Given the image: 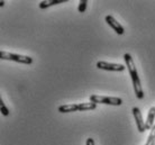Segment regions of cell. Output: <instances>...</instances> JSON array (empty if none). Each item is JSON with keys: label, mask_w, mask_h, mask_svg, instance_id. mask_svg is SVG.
I'll return each instance as SVG.
<instances>
[{"label": "cell", "mask_w": 155, "mask_h": 145, "mask_svg": "<svg viewBox=\"0 0 155 145\" xmlns=\"http://www.w3.org/2000/svg\"><path fill=\"white\" fill-rule=\"evenodd\" d=\"M154 142H155V125L152 127L151 133H150V135H148L147 141H146L145 145H153L154 144Z\"/></svg>", "instance_id": "obj_11"}, {"label": "cell", "mask_w": 155, "mask_h": 145, "mask_svg": "<svg viewBox=\"0 0 155 145\" xmlns=\"http://www.w3.org/2000/svg\"><path fill=\"white\" fill-rule=\"evenodd\" d=\"M97 68L98 69H101V70L116 71V72H121V71H124L126 69V67L123 65V64L108 63V62H105V61H99V62H97Z\"/></svg>", "instance_id": "obj_4"}, {"label": "cell", "mask_w": 155, "mask_h": 145, "mask_svg": "<svg viewBox=\"0 0 155 145\" xmlns=\"http://www.w3.org/2000/svg\"><path fill=\"white\" fill-rule=\"evenodd\" d=\"M133 111V115H134V118H135L136 120V126H137V130L140 133H144L145 130H146V127H145V122H144L143 119V115L140 113V108H137V107H134L132 109Z\"/></svg>", "instance_id": "obj_5"}, {"label": "cell", "mask_w": 155, "mask_h": 145, "mask_svg": "<svg viewBox=\"0 0 155 145\" xmlns=\"http://www.w3.org/2000/svg\"><path fill=\"white\" fill-rule=\"evenodd\" d=\"M90 102L93 104H104V105H110V106H120L123 104V100L117 97H107V96H97L92 94L89 98Z\"/></svg>", "instance_id": "obj_2"}, {"label": "cell", "mask_w": 155, "mask_h": 145, "mask_svg": "<svg viewBox=\"0 0 155 145\" xmlns=\"http://www.w3.org/2000/svg\"><path fill=\"white\" fill-rule=\"evenodd\" d=\"M96 108H97V104H93V102H81V104H79V111L94 110Z\"/></svg>", "instance_id": "obj_10"}, {"label": "cell", "mask_w": 155, "mask_h": 145, "mask_svg": "<svg viewBox=\"0 0 155 145\" xmlns=\"http://www.w3.org/2000/svg\"><path fill=\"white\" fill-rule=\"evenodd\" d=\"M124 60H125V62H126V67H127L128 71H129L130 78H132L133 87H134V91H135L136 97L138 99H143L144 91H143V88H142V84H140L138 72H137V69H136V67H135V62H134V60H133L132 55L126 53V54L124 55Z\"/></svg>", "instance_id": "obj_1"}, {"label": "cell", "mask_w": 155, "mask_h": 145, "mask_svg": "<svg viewBox=\"0 0 155 145\" xmlns=\"http://www.w3.org/2000/svg\"><path fill=\"white\" fill-rule=\"evenodd\" d=\"M66 1H68V0H48V1H42V2L38 5V7L41 8V9H46V8L51 7V6L63 4V2H66Z\"/></svg>", "instance_id": "obj_9"}, {"label": "cell", "mask_w": 155, "mask_h": 145, "mask_svg": "<svg viewBox=\"0 0 155 145\" xmlns=\"http://www.w3.org/2000/svg\"><path fill=\"white\" fill-rule=\"evenodd\" d=\"M58 110L62 114L66 113H74V111H79V104H69V105H62L58 108Z\"/></svg>", "instance_id": "obj_7"}, {"label": "cell", "mask_w": 155, "mask_h": 145, "mask_svg": "<svg viewBox=\"0 0 155 145\" xmlns=\"http://www.w3.org/2000/svg\"><path fill=\"white\" fill-rule=\"evenodd\" d=\"M87 6H88V0H80L79 1V7H78V10L79 12H84L85 9H87Z\"/></svg>", "instance_id": "obj_12"}, {"label": "cell", "mask_w": 155, "mask_h": 145, "mask_svg": "<svg viewBox=\"0 0 155 145\" xmlns=\"http://www.w3.org/2000/svg\"><path fill=\"white\" fill-rule=\"evenodd\" d=\"M153 145H155V142H154V144H153Z\"/></svg>", "instance_id": "obj_16"}, {"label": "cell", "mask_w": 155, "mask_h": 145, "mask_svg": "<svg viewBox=\"0 0 155 145\" xmlns=\"http://www.w3.org/2000/svg\"><path fill=\"white\" fill-rule=\"evenodd\" d=\"M154 120H155V107H151V108H150V110H148L147 119H146V122H145V127H146V130H152V127L155 125Z\"/></svg>", "instance_id": "obj_8"}, {"label": "cell", "mask_w": 155, "mask_h": 145, "mask_svg": "<svg viewBox=\"0 0 155 145\" xmlns=\"http://www.w3.org/2000/svg\"><path fill=\"white\" fill-rule=\"evenodd\" d=\"M5 6V1H0V7H4Z\"/></svg>", "instance_id": "obj_15"}, {"label": "cell", "mask_w": 155, "mask_h": 145, "mask_svg": "<svg viewBox=\"0 0 155 145\" xmlns=\"http://www.w3.org/2000/svg\"><path fill=\"white\" fill-rule=\"evenodd\" d=\"M106 23L108 24L110 27L113 28L114 31H116L118 35H123L124 34V27L120 25L118 21H117L115 18H114L113 16H110V15H108V16H106Z\"/></svg>", "instance_id": "obj_6"}, {"label": "cell", "mask_w": 155, "mask_h": 145, "mask_svg": "<svg viewBox=\"0 0 155 145\" xmlns=\"http://www.w3.org/2000/svg\"><path fill=\"white\" fill-rule=\"evenodd\" d=\"M85 145H94V141H93V138H91V137L87 138V142H85Z\"/></svg>", "instance_id": "obj_14"}, {"label": "cell", "mask_w": 155, "mask_h": 145, "mask_svg": "<svg viewBox=\"0 0 155 145\" xmlns=\"http://www.w3.org/2000/svg\"><path fill=\"white\" fill-rule=\"evenodd\" d=\"M0 59L9 60V61H15V62L23 63V64H28V65L33 63V59H31V56L16 54V53H9V52H6V51L0 52Z\"/></svg>", "instance_id": "obj_3"}, {"label": "cell", "mask_w": 155, "mask_h": 145, "mask_svg": "<svg viewBox=\"0 0 155 145\" xmlns=\"http://www.w3.org/2000/svg\"><path fill=\"white\" fill-rule=\"evenodd\" d=\"M0 109H1V114L4 116H8L9 115V109L7 108V106L5 105V102L2 101V99H0Z\"/></svg>", "instance_id": "obj_13"}]
</instances>
